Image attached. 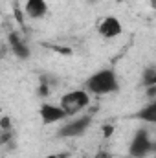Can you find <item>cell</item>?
Masks as SVG:
<instances>
[{
    "label": "cell",
    "mask_w": 156,
    "mask_h": 158,
    "mask_svg": "<svg viewBox=\"0 0 156 158\" xmlns=\"http://www.w3.org/2000/svg\"><path fill=\"white\" fill-rule=\"evenodd\" d=\"M86 88L88 92L92 94H110V92H116L119 88L117 85V76L114 70L110 68H103L96 74H92L90 77L86 79Z\"/></svg>",
    "instance_id": "cell-1"
},
{
    "label": "cell",
    "mask_w": 156,
    "mask_h": 158,
    "mask_svg": "<svg viewBox=\"0 0 156 158\" xmlns=\"http://www.w3.org/2000/svg\"><path fill=\"white\" fill-rule=\"evenodd\" d=\"M90 103V96L86 90H72L68 94H64L59 101V105L64 109V112L68 116L72 114H77L79 110H83L86 105Z\"/></svg>",
    "instance_id": "cell-2"
},
{
    "label": "cell",
    "mask_w": 156,
    "mask_h": 158,
    "mask_svg": "<svg viewBox=\"0 0 156 158\" xmlns=\"http://www.w3.org/2000/svg\"><path fill=\"white\" fill-rule=\"evenodd\" d=\"M154 149L151 138H149V132L145 129H138L132 142H130V156L132 158H145L147 155H151Z\"/></svg>",
    "instance_id": "cell-3"
},
{
    "label": "cell",
    "mask_w": 156,
    "mask_h": 158,
    "mask_svg": "<svg viewBox=\"0 0 156 158\" xmlns=\"http://www.w3.org/2000/svg\"><path fill=\"white\" fill-rule=\"evenodd\" d=\"M92 123V116H81V118H76L68 123H64L61 129H59V136L63 138H76V136H81Z\"/></svg>",
    "instance_id": "cell-4"
},
{
    "label": "cell",
    "mask_w": 156,
    "mask_h": 158,
    "mask_svg": "<svg viewBox=\"0 0 156 158\" xmlns=\"http://www.w3.org/2000/svg\"><path fill=\"white\" fill-rule=\"evenodd\" d=\"M39 116L42 119L44 125H50V123H55V121H61L64 119L68 114L64 112V109L61 105H51V103H42L39 109Z\"/></svg>",
    "instance_id": "cell-5"
},
{
    "label": "cell",
    "mask_w": 156,
    "mask_h": 158,
    "mask_svg": "<svg viewBox=\"0 0 156 158\" xmlns=\"http://www.w3.org/2000/svg\"><path fill=\"white\" fill-rule=\"evenodd\" d=\"M123 26L116 17H105L99 24V35L103 39H116L117 35H121Z\"/></svg>",
    "instance_id": "cell-6"
},
{
    "label": "cell",
    "mask_w": 156,
    "mask_h": 158,
    "mask_svg": "<svg viewBox=\"0 0 156 158\" xmlns=\"http://www.w3.org/2000/svg\"><path fill=\"white\" fill-rule=\"evenodd\" d=\"M26 15L31 17V19H40L46 15L48 11V6H46V0H26Z\"/></svg>",
    "instance_id": "cell-7"
},
{
    "label": "cell",
    "mask_w": 156,
    "mask_h": 158,
    "mask_svg": "<svg viewBox=\"0 0 156 158\" xmlns=\"http://www.w3.org/2000/svg\"><path fill=\"white\" fill-rule=\"evenodd\" d=\"M9 44L13 48V53L18 57V59H28L30 57V50L26 46V42L18 37V33H11L9 35Z\"/></svg>",
    "instance_id": "cell-8"
},
{
    "label": "cell",
    "mask_w": 156,
    "mask_h": 158,
    "mask_svg": "<svg viewBox=\"0 0 156 158\" xmlns=\"http://www.w3.org/2000/svg\"><path fill=\"white\" fill-rule=\"evenodd\" d=\"M134 118L142 119V121H145V123H156V101L145 105V107H142V109L136 112Z\"/></svg>",
    "instance_id": "cell-9"
},
{
    "label": "cell",
    "mask_w": 156,
    "mask_h": 158,
    "mask_svg": "<svg viewBox=\"0 0 156 158\" xmlns=\"http://www.w3.org/2000/svg\"><path fill=\"white\" fill-rule=\"evenodd\" d=\"M143 83L145 85H156V70L154 72H147L143 76Z\"/></svg>",
    "instance_id": "cell-10"
},
{
    "label": "cell",
    "mask_w": 156,
    "mask_h": 158,
    "mask_svg": "<svg viewBox=\"0 0 156 158\" xmlns=\"http://www.w3.org/2000/svg\"><path fill=\"white\" fill-rule=\"evenodd\" d=\"M0 127H2V131H9V129H11V125H9V118H7V116H4V118H2Z\"/></svg>",
    "instance_id": "cell-11"
},
{
    "label": "cell",
    "mask_w": 156,
    "mask_h": 158,
    "mask_svg": "<svg viewBox=\"0 0 156 158\" xmlns=\"http://www.w3.org/2000/svg\"><path fill=\"white\" fill-rule=\"evenodd\" d=\"M44 158H68L66 153H57V155H50V156H44Z\"/></svg>",
    "instance_id": "cell-12"
}]
</instances>
